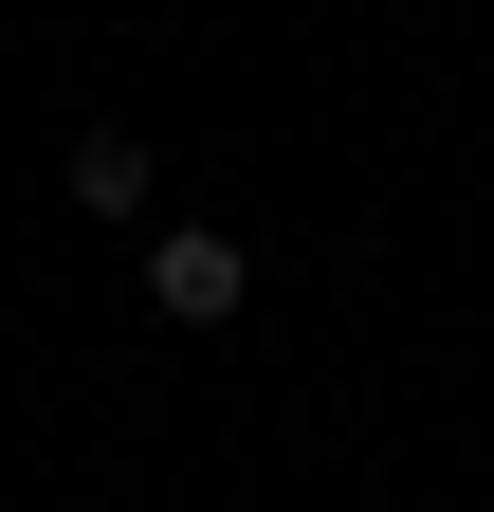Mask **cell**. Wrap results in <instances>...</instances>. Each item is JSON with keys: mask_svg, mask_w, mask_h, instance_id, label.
<instances>
[{"mask_svg": "<svg viewBox=\"0 0 494 512\" xmlns=\"http://www.w3.org/2000/svg\"><path fill=\"white\" fill-rule=\"evenodd\" d=\"M238 293H257V256H238V238H202V220L147 238V311H165V330H220Z\"/></svg>", "mask_w": 494, "mask_h": 512, "instance_id": "1", "label": "cell"}, {"mask_svg": "<svg viewBox=\"0 0 494 512\" xmlns=\"http://www.w3.org/2000/svg\"><path fill=\"white\" fill-rule=\"evenodd\" d=\"M74 202H92V220H147V147H129V128H92V147H74Z\"/></svg>", "mask_w": 494, "mask_h": 512, "instance_id": "2", "label": "cell"}]
</instances>
